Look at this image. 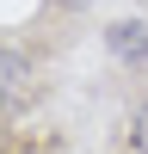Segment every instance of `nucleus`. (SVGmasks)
<instances>
[{
	"instance_id": "obj_4",
	"label": "nucleus",
	"mask_w": 148,
	"mask_h": 154,
	"mask_svg": "<svg viewBox=\"0 0 148 154\" xmlns=\"http://www.w3.org/2000/svg\"><path fill=\"white\" fill-rule=\"evenodd\" d=\"M56 6H68V12H86V6H93V0H56Z\"/></svg>"
},
{
	"instance_id": "obj_3",
	"label": "nucleus",
	"mask_w": 148,
	"mask_h": 154,
	"mask_svg": "<svg viewBox=\"0 0 148 154\" xmlns=\"http://www.w3.org/2000/svg\"><path fill=\"white\" fill-rule=\"evenodd\" d=\"M130 142H136V154H148V99H142V111H136V136Z\"/></svg>"
},
{
	"instance_id": "obj_1",
	"label": "nucleus",
	"mask_w": 148,
	"mask_h": 154,
	"mask_svg": "<svg viewBox=\"0 0 148 154\" xmlns=\"http://www.w3.org/2000/svg\"><path fill=\"white\" fill-rule=\"evenodd\" d=\"M31 99V62L19 49H0V111H19Z\"/></svg>"
},
{
	"instance_id": "obj_2",
	"label": "nucleus",
	"mask_w": 148,
	"mask_h": 154,
	"mask_svg": "<svg viewBox=\"0 0 148 154\" xmlns=\"http://www.w3.org/2000/svg\"><path fill=\"white\" fill-rule=\"evenodd\" d=\"M111 49H117L123 62H148V25H136V19L111 25Z\"/></svg>"
}]
</instances>
